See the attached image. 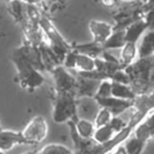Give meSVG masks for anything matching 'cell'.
Masks as SVG:
<instances>
[{"label": "cell", "mask_w": 154, "mask_h": 154, "mask_svg": "<svg viewBox=\"0 0 154 154\" xmlns=\"http://www.w3.org/2000/svg\"><path fill=\"white\" fill-rule=\"evenodd\" d=\"M12 61L16 66L18 83L22 88H24L28 91H34L35 89L40 88L45 83V77L41 73V71L35 69L22 55L18 48L14 49L12 53Z\"/></svg>", "instance_id": "cell-1"}, {"label": "cell", "mask_w": 154, "mask_h": 154, "mask_svg": "<svg viewBox=\"0 0 154 154\" xmlns=\"http://www.w3.org/2000/svg\"><path fill=\"white\" fill-rule=\"evenodd\" d=\"M130 78V85L140 88V94H148L146 87L150 89L152 87V70H153V57L149 58H137L130 66L124 69Z\"/></svg>", "instance_id": "cell-2"}, {"label": "cell", "mask_w": 154, "mask_h": 154, "mask_svg": "<svg viewBox=\"0 0 154 154\" xmlns=\"http://www.w3.org/2000/svg\"><path fill=\"white\" fill-rule=\"evenodd\" d=\"M52 118L54 123H67L76 122L77 116V105L76 96L70 93H55Z\"/></svg>", "instance_id": "cell-3"}, {"label": "cell", "mask_w": 154, "mask_h": 154, "mask_svg": "<svg viewBox=\"0 0 154 154\" xmlns=\"http://www.w3.org/2000/svg\"><path fill=\"white\" fill-rule=\"evenodd\" d=\"M20 132L24 144L36 146L46 140L48 135V124L42 116H35Z\"/></svg>", "instance_id": "cell-4"}, {"label": "cell", "mask_w": 154, "mask_h": 154, "mask_svg": "<svg viewBox=\"0 0 154 154\" xmlns=\"http://www.w3.org/2000/svg\"><path fill=\"white\" fill-rule=\"evenodd\" d=\"M51 72L54 79L55 93H70L75 95L76 77L71 75L67 69H65L63 65H57L51 70Z\"/></svg>", "instance_id": "cell-5"}, {"label": "cell", "mask_w": 154, "mask_h": 154, "mask_svg": "<svg viewBox=\"0 0 154 154\" xmlns=\"http://www.w3.org/2000/svg\"><path fill=\"white\" fill-rule=\"evenodd\" d=\"M152 11L149 10L144 17L138 18L130 24H128L124 28V38L125 42H131V43H137L141 36L149 29L152 28V20H150Z\"/></svg>", "instance_id": "cell-6"}, {"label": "cell", "mask_w": 154, "mask_h": 154, "mask_svg": "<svg viewBox=\"0 0 154 154\" xmlns=\"http://www.w3.org/2000/svg\"><path fill=\"white\" fill-rule=\"evenodd\" d=\"M94 99H95L96 103L99 105V107L107 109L112 114V117L123 116L125 112L131 109V107L134 106V101L123 100V99H118V97H114V96L94 97Z\"/></svg>", "instance_id": "cell-7"}, {"label": "cell", "mask_w": 154, "mask_h": 154, "mask_svg": "<svg viewBox=\"0 0 154 154\" xmlns=\"http://www.w3.org/2000/svg\"><path fill=\"white\" fill-rule=\"evenodd\" d=\"M88 28L91 34L93 42H95L97 45H102L114 30L113 25H111L109 23L97 20V19H91L88 23Z\"/></svg>", "instance_id": "cell-8"}, {"label": "cell", "mask_w": 154, "mask_h": 154, "mask_svg": "<svg viewBox=\"0 0 154 154\" xmlns=\"http://www.w3.org/2000/svg\"><path fill=\"white\" fill-rule=\"evenodd\" d=\"M99 82L100 81L85 78L78 75V77H76V91H75L76 99L77 97H94Z\"/></svg>", "instance_id": "cell-9"}, {"label": "cell", "mask_w": 154, "mask_h": 154, "mask_svg": "<svg viewBox=\"0 0 154 154\" xmlns=\"http://www.w3.org/2000/svg\"><path fill=\"white\" fill-rule=\"evenodd\" d=\"M17 144H24V140L20 131L14 130H0V150H11Z\"/></svg>", "instance_id": "cell-10"}, {"label": "cell", "mask_w": 154, "mask_h": 154, "mask_svg": "<svg viewBox=\"0 0 154 154\" xmlns=\"http://www.w3.org/2000/svg\"><path fill=\"white\" fill-rule=\"evenodd\" d=\"M137 46V58H149L154 53V32L149 28L138 40Z\"/></svg>", "instance_id": "cell-11"}, {"label": "cell", "mask_w": 154, "mask_h": 154, "mask_svg": "<svg viewBox=\"0 0 154 154\" xmlns=\"http://www.w3.org/2000/svg\"><path fill=\"white\" fill-rule=\"evenodd\" d=\"M137 43L125 42V45L120 48V59L118 60L119 65L123 69L130 66L137 59Z\"/></svg>", "instance_id": "cell-12"}, {"label": "cell", "mask_w": 154, "mask_h": 154, "mask_svg": "<svg viewBox=\"0 0 154 154\" xmlns=\"http://www.w3.org/2000/svg\"><path fill=\"white\" fill-rule=\"evenodd\" d=\"M111 96L123 99V100L134 101L136 97V93L129 84H123V83L111 81Z\"/></svg>", "instance_id": "cell-13"}, {"label": "cell", "mask_w": 154, "mask_h": 154, "mask_svg": "<svg viewBox=\"0 0 154 154\" xmlns=\"http://www.w3.org/2000/svg\"><path fill=\"white\" fill-rule=\"evenodd\" d=\"M114 135H116V131H114V129L111 126V124L108 123V124H106V125L95 128V131H94V134H93L91 140H93L96 144H105V143H107L108 141H111Z\"/></svg>", "instance_id": "cell-14"}, {"label": "cell", "mask_w": 154, "mask_h": 154, "mask_svg": "<svg viewBox=\"0 0 154 154\" xmlns=\"http://www.w3.org/2000/svg\"><path fill=\"white\" fill-rule=\"evenodd\" d=\"M124 45H125L124 29H114L113 32L109 35V37L101 45V47L103 51H107V49L122 48Z\"/></svg>", "instance_id": "cell-15"}, {"label": "cell", "mask_w": 154, "mask_h": 154, "mask_svg": "<svg viewBox=\"0 0 154 154\" xmlns=\"http://www.w3.org/2000/svg\"><path fill=\"white\" fill-rule=\"evenodd\" d=\"M75 129H76L77 135L84 140H90L93 137L94 131H95V126H94L93 120L83 119V118H78L75 122Z\"/></svg>", "instance_id": "cell-16"}, {"label": "cell", "mask_w": 154, "mask_h": 154, "mask_svg": "<svg viewBox=\"0 0 154 154\" xmlns=\"http://www.w3.org/2000/svg\"><path fill=\"white\" fill-rule=\"evenodd\" d=\"M76 52L78 53H82V54H85L90 58H100L103 49L101 47V45H97L95 42H89V43H82V45H76L75 47H72Z\"/></svg>", "instance_id": "cell-17"}, {"label": "cell", "mask_w": 154, "mask_h": 154, "mask_svg": "<svg viewBox=\"0 0 154 154\" xmlns=\"http://www.w3.org/2000/svg\"><path fill=\"white\" fill-rule=\"evenodd\" d=\"M124 147L128 154H142L144 150L146 143L137 140L135 136L130 135V137L124 141Z\"/></svg>", "instance_id": "cell-18"}, {"label": "cell", "mask_w": 154, "mask_h": 154, "mask_svg": "<svg viewBox=\"0 0 154 154\" xmlns=\"http://www.w3.org/2000/svg\"><path fill=\"white\" fill-rule=\"evenodd\" d=\"M72 150L64 144L51 143L42 147L40 150H37V154H70Z\"/></svg>", "instance_id": "cell-19"}, {"label": "cell", "mask_w": 154, "mask_h": 154, "mask_svg": "<svg viewBox=\"0 0 154 154\" xmlns=\"http://www.w3.org/2000/svg\"><path fill=\"white\" fill-rule=\"evenodd\" d=\"M111 119H112V114L107 109L99 108V111L96 112V114L94 117L93 123H94V126L95 128H99V126H102V125L108 124L111 122Z\"/></svg>", "instance_id": "cell-20"}, {"label": "cell", "mask_w": 154, "mask_h": 154, "mask_svg": "<svg viewBox=\"0 0 154 154\" xmlns=\"http://www.w3.org/2000/svg\"><path fill=\"white\" fill-rule=\"evenodd\" d=\"M107 96H111V81L102 79L99 82L94 97H107Z\"/></svg>", "instance_id": "cell-21"}, {"label": "cell", "mask_w": 154, "mask_h": 154, "mask_svg": "<svg viewBox=\"0 0 154 154\" xmlns=\"http://www.w3.org/2000/svg\"><path fill=\"white\" fill-rule=\"evenodd\" d=\"M108 154H128V153H126V149H125L124 144H118V146L114 147Z\"/></svg>", "instance_id": "cell-22"}, {"label": "cell", "mask_w": 154, "mask_h": 154, "mask_svg": "<svg viewBox=\"0 0 154 154\" xmlns=\"http://www.w3.org/2000/svg\"><path fill=\"white\" fill-rule=\"evenodd\" d=\"M102 4L106 6H113L116 4V0H102Z\"/></svg>", "instance_id": "cell-23"}, {"label": "cell", "mask_w": 154, "mask_h": 154, "mask_svg": "<svg viewBox=\"0 0 154 154\" xmlns=\"http://www.w3.org/2000/svg\"><path fill=\"white\" fill-rule=\"evenodd\" d=\"M119 1H122V2H125V4H132V2H135L136 0H119Z\"/></svg>", "instance_id": "cell-24"}, {"label": "cell", "mask_w": 154, "mask_h": 154, "mask_svg": "<svg viewBox=\"0 0 154 154\" xmlns=\"http://www.w3.org/2000/svg\"><path fill=\"white\" fill-rule=\"evenodd\" d=\"M23 154H37V150H29V152H25Z\"/></svg>", "instance_id": "cell-25"}, {"label": "cell", "mask_w": 154, "mask_h": 154, "mask_svg": "<svg viewBox=\"0 0 154 154\" xmlns=\"http://www.w3.org/2000/svg\"><path fill=\"white\" fill-rule=\"evenodd\" d=\"M0 154H5V152H1V150H0Z\"/></svg>", "instance_id": "cell-26"}, {"label": "cell", "mask_w": 154, "mask_h": 154, "mask_svg": "<svg viewBox=\"0 0 154 154\" xmlns=\"http://www.w3.org/2000/svg\"><path fill=\"white\" fill-rule=\"evenodd\" d=\"M70 154H76V153H73V152H71V153H70Z\"/></svg>", "instance_id": "cell-27"}, {"label": "cell", "mask_w": 154, "mask_h": 154, "mask_svg": "<svg viewBox=\"0 0 154 154\" xmlns=\"http://www.w3.org/2000/svg\"><path fill=\"white\" fill-rule=\"evenodd\" d=\"M0 126H1V123H0Z\"/></svg>", "instance_id": "cell-28"}, {"label": "cell", "mask_w": 154, "mask_h": 154, "mask_svg": "<svg viewBox=\"0 0 154 154\" xmlns=\"http://www.w3.org/2000/svg\"><path fill=\"white\" fill-rule=\"evenodd\" d=\"M116 1H117V0H116Z\"/></svg>", "instance_id": "cell-29"}]
</instances>
